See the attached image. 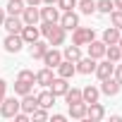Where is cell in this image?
Segmentation results:
<instances>
[{"instance_id":"20","label":"cell","mask_w":122,"mask_h":122,"mask_svg":"<svg viewBox=\"0 0 122 122\" xmlns=\"http://www.w3.org/2000/svg\"><path fill=\"white\" fill-rule=\"evenodd\" d=\"M120 41V29L117 26H108L105 31H103V43L105 46H112V43H117Z\"/></svg>"},{"instance_id":"40","label":"cell","mask_w":122,"mask_h":122,"mask_svg":"<svg viewBox=\"0 0 122 122\" xmlns=\"http://www.w3.org/2000/svg\"><path fill=\"white\" fill-rule=\"evenodd\" d=\"M41 3H43V0H26V5H36V7H38Z\"/></svg>"},{"instance_id":"22","label":"cell","mask_w":122,"mask_h":122,"mask_svg":"<svg viewBox=\"0 0 122 122\" xmlns=\"http://www.w3.org/2000/svg\"><path fill=\"white\" fill-rule=\"evenodd\" d=\"M36 98H38V105H41V108H46V110L55 105V93H53V91H41Z\"/></svg>"},{"instance_id":"8","label":"cell","mask_w":122,"mask_h":122,"mask_svg":"<svg viewBox=\"0 0 122 122\" xmlns=\"http://www.w3.org/2000/svg\"><path fill=\"white\" fill-rule=\"evenodd\" d=\"M3 46H5V50H7V53H19V50L24 48V41H22V36H19V34H10V36L5 38V43H3Z\"/></svg>"},{"instance_id":"35","label":"cell","mask_w":122,"mask_h":122,"mask_svg":"<svg viewBox=\"0 0 122 122\" xmlns=\"http://www.w3.org/2000/svg\"><path fill=\"white\" fill-rule=\"evenodd\" d=\"M31 117H34V120H38V122H43V120H48V112H46V108H41V105H38V108L31 112Z\"/></svg>"},{"instance_id":"37","label":"cell","mask_w":122,"mask_h":122,"mask_svg":"<svg viewBox=\"0 0 122 122\" xmlns=\"http://www.w3.org/2000/svg\"><path fill=\"white\" fill-rule=\"evenodd\" d=\"M5 91H7V81L0 79V103H3V98H5Z\"/></svg>"},{"instance_id":"11","label":"cell","mask_w":122,"mask_h":122,"mask_svg":"<svg viewBox=\"0 0 122 122\" xmlns=\"http://www.w3.org/2000/svg\"><path fill=\"white\" fill-rule=\"evenodd\" d=\"M3 26L7 29V34H19V31H22V26H24V22H22V17H17V15H10V17H5Z\"/></svg>"},{"instance_id":"25","label":"cell","mask_w":122,"mask_h":122,"mask_svg":"<svg viewBox=\"0 0 122 122\" xmlns=\"http://www.w3.org/2000/svg\"><path fill=\"white\" fill-rule=\"evenodd\" d=\"M36 81H38L41 86H50V81H53V70H50V67H43L41 72H36Z\"/></svg>"},{"instance_id":"16","label":"cell","mask_w":122,"mask_h":122,"mask_svg":"<svg viewBox=\"0 0 122 122\" xmlns=\"http://www.w3.org/2000/svg\"><path fill=\"white\" fill-rule=\"evenodd\" d=\"M74 72H77V65L62 57V62L57 65V77H65V79H72V77H74Z\"/></svg>"},{"instance_id":"4","label":"cell","mask_w":122,"mask_h":122,"mask_svg":"<svg viewBox=\"0 0 122 122\" xmlns=\"http://www.w3.org/2000/svg\"><path fill=\"white\" fill-rule=\"evenodd\" d=\"M15 112H19V101L17 98H3V103H0V115L3 117H15Z\"/></svg>"},{"instance_id":"3","label":"cell","mask_w":122,"mask_h":122,"mask_svg":"<svg viewBox=\"0 0 122 122\" xmlns=\"http://www.w3.org/2000/svg\"><path fill=\"white\" fill-rule=\"evenodd\" d=\"M19 36H22V41L24 43H34V41H38V36H41V29L36 26V24H24L22 26V31H19Z\"/></svg>"},{"instance_id":"7","label":"cell","mask_w":122,"mask_h":122,"mask_svg":"<svg viewBox=\"0 0 122 122\" xmlns=\"http://www.w3.org/2000/svg\"><path fill=\"white\" fill-rule=\"evenodd\" d=\"M120 81L115 79V77H108V79H103L101 81V93H105V96H117L120 93Z\"/></svg>"},{"instance_id":"17","label":"cell","mask_w":122,"mask_h":122,"mask_svg":"<svg viewBox=\"0 0 122 122\" xmlns=\"http://www.w3.org/2000/svg\"><path fill=\"white\" fill-rule=\"evenodd\" d=\"M105 55V43L103 41H91L89 43V57H93V60H98V57H103Z\"/></svg>"},{"instance_id":"12","label":"cell","mask_w":122,"mask_h":122,"mask_svg":"<svg viewBox=\"0 0 122 122\" xmlns=\"http://www.w3.org/2000/svg\"><path fill=\"white\" fill-rule=\"evenodd\" d=\"M36 108H38V98H36V96H31V93L22 96V101H19V110H22V112L31 115V112H34Z\"/></svg>"},{"instance_id":"15","label":"cell","mask_w":122,"mask_h":122,"mask_svg":"<svg viewBox=\"0 0 122 122\" xmlns=\"http://www.w3.org/2000/svg\"><path fill=\"white\" fill-rule=\"evenodd\" d=\"M19 17H22V22H24V24H36V22L41 19V12L36 10V5H26V7H24V12H22Z\"/></svg>"},{"instance_id":"41","label":"cell","mask_w":122,"mask_h":122,"mask_svg":"<svg viewBox=\"0 0 122 122\" xmlns=\"http://www.w3.org/2000/svg\"><path fill=\"white\" fill-rule=\"evenodd\" d=\"M112 5H115L117 10H122V0H112Z\"/></svg>"},{"instance_id":"36","label":"cell","mask_w":122,"mask_h":122,"mask_svg":"<svg viewBox=\"0 0 122 122\" xmlns=\"http://www.w3.org/2000/svg\"><path fill=\"white\" fill-rule=\"evenodd\" d=\"M117 81H120V86H122V65H115V74H112Z\"/></svg>"},{"instance_id":"42","label":"cell","mask_w":122,"mask_h":122,"mask_svg":"<svg viewBox=\"0 0 122 122\" xmlns=\"http://www.w3.org/2000/svg\"><path fill=\"white\" fill-rule=\"evenodd\" d=\"M43 3H46V5H55V0H43Z\"/></svg>"},{"instance_id":"27","label":"cell","mask_w":122,"mask_h":122,"mask_svg":"<svg viewBox=\"0 0 122 122\" xmlns=\"http://www.w3.org/2000/svg\"><path fill=\"white\" fill-rule=\"evenodd\" d=\"M62 57H65V60H70V62H77V60L81 57L79 46H74V43H72V46H67V48H65V53H62Z\"/></svg>"},{"instance_id":"43","label":"cell","mask_w":122,"mask_h":122,"mask_svg":"<svg viewBox=\"0 0 122 122\" xmlns=\"http://www.w3.org/2000/svg\"><path fill=\"white\" fill-rule=\"evenodd\" d=\"M117 46H120V48H122V34H120V41H117Z\"/></svg>"},{"instance_id":"33","label":"cell","mask_w":122,"mask_h":122,"mask_svg":"<svg viewBox=\"0 0 122 122\" xmlns=\"http://www.w3.org/2000/svg\"><path fill=\"white\" fill-rule=\"evenodd\" d=\"M110 22H112V26H117V29L122 31V10H115V12H110Z\"/></svg>"},{"instance_id":"28","label":"cell","mask_w":122,"mask_h":122,"mask_svg":"<svg viewBox=\"0 0 122 122\" xmlns=\"http://www.w3.org/2000/svg\"><path fill=\"white\" fill-rule=\"evenodd\" d=\"M77 7L81 15H93L96 12V0H77Z\"/></svg>"},{"instance_id":"32","label":"cell","mask_w":122,"mask_h":122,"mask_svg":"<svg viewBox=\"0 0 122 122\" xmlns=\"http://www.w3.org/2000/svg\"><path fill=\"white\" fill-rule=\"evenodd\" d=\"M55 5H57V10L70 12V10H74V7H77V0H55Z\"/></svg>"},{"instance_id":"24","label":"cell","mask_w":122,"mask_h":122,"mask_svg":"<svg viewBox=\"0 0 122 122\" xmlns=\"http://www.w3.org/2000/svg\"><path fill=\"white\" fill-rule=\"evenodd\" d=\"M70 115H72L74 120H84V117H86V103H84V101L72 103V105H70Z\"/></svg>"},{"instance_id":"21","label":"cell","mask_w":122,"mask_h":122,"mask_svg":"<svg viewBox=\"0 0 122 122\" xmlns=\"http://www.w3.org/2000/svg\"><path fill=\"white\" fill-rule=\"evenodd\" d=\"M48 48H50V46H48L46 41H34V43H31V57H34V60H41Z\"/></svg>"},{"instance_id":"10","label":"cell","mask_w":122,"mask_h":122,"mask_svg":"<svg viewBox=\"0 0 122 122\" xmlns=\"http://www.w3.org/2000/svg\"><path fill=\"white\" fill-rule=\"evenodd\" d=\"M74 65H77V72L79 74H91V72H96V65L98 62H96L93 57H79Z\"/></svg>"},{"instance_id":"23","label":"cell","mask_w":122,"mask_h":122,"mask_svg":"<svg viewBox=\"0 0 122 122\" xmlns=\"http://www.w3.org/2000/svg\"><path fill=\"white\" fill-rule=\"evenodd\" d=\"M105 57L110 60V62H120V60H122V48H120L117 43L105 46Z\"/></svg>"},{"instance_id":"19","label":"cell","mask_w":122,"mask_h":122,"mask_svg":"<svg viewBox=\"0 0 122 122\" xmlns=\"http://www.w3.org/2000/svg\"><path fill=\"white\" fill-rule=\"evenodd\" d=\"M38 12H41V19H43V22H60L57 5H48V7H43V10H38Z\"/></svg>"},{"instance_id":"1","label":"cell","mask_w":122,"mask_h":122,"mask_svg":"<svg viewBox=\"0 0 122 122\" xmlns=\"http://www.w3.org/2000/svg\"><path fill=\"white\" fill-rule=\"evenodd\" d=\"M38 29H41V34L48 38V46H62V43H65V34H67V31L60 26L57 22H43Z\"/></svg>"},{"instance_id":"39","label":"cell","mask_w":122,"mask_h":122,"mask_svg":"<svg viewBox=\"0 0 122 122\" xmlns=\"http://www.w3.org/2000/svg\"><path fill=\"white\" fill-rule=\"evenodd\" d=\"M5 17H7V15H5V10L0 7V26H3V22H5Z\"/></svg>"},{"instance_id":"5","label":"cell","mask_w":122,"mask_h":122,"mask_svg":"<svg viewBox=\"0 0 122 122\" xmlns=\"http://www.w3.org/2000/svg\"><path fill=\"white\" fill-rule=\"evenodd\" d=\"M60 26H62L65 31H74V29L79 26V17L74 15V10L62 12V17H60Z\"/></svg>"},{"instance_id":"9","label":"cell","mask_w":122,"mask_h":122,"mask_svg":"<svg viewBox=\"0 0 122 122\" xmlns=\"http://www.w3.org/2000/svg\"><path fill=\"white\" fill-rule=\"evenodd\" d=\"M86 117L91 120V122H98V120H103L105 117V108L96 101V103H89L86 105Z\"/></svg>"},{"instance_id":"14","label":"cell","mask_w":122,"mask_h":122,"mask_svg":"<svg viewBox=\"0 0 122 122\" xmlns=\"http://www.w3.org/2000/svg\"><path fill=\"white\" fill-rule=\"evenodd\" d=\"M115 74V62H110V60H105V62H101V65H96V77L103 81V79H108V77H112Z\"/></svg>"},{"instance_id":"26","label":"cell","mask_w":122,"mask_h":122,"mask_svg":"<svg viewBox=\"0 0 122 122\" xmlns=\"http://www.w3.org/2000/svg\"><path fill=\"white\" fill-rule=\"evenodd\" d=\"M5 7H7V15H17V17H19V15L24 12L26 3H24V0H10V3H7Z\"/></svg>"},{"instance_id":"13","label":"cell","mask_w":122,"mask_h":122,"mask_svg":"<svg viewBox=\"0 0 122 122\" xmlns=\"http://www.w3.org/2000/svg\"><path fill=\"white\" fill-rule=\"evenodd\" d=\"M67 89H70V84H67L65 77H53V81H50V91L55 93V98H57V96H65Z\"/></svg>"},{"instance_id":"34","label":"cell","mask_w":122,"mask_h":122,"mask_svg":"<svg viewBox=\"0 0 122 122\" xmlns=\"http://www.w3.org/2000/svg\"><path fill=\"white\" fill-rule=\"evenodd\" d=\"M17 79H22V81H31V84H34V81H36V74H34L31 70H22V72L17 74Z\"/></svg>"},{"instance_id":"30","label":"cell","mask_w":122,"mask_h":122,"mask_svg":"<svg viewBox=\"0 0 122 122\" xmlns=\"http://www.w3.org/2000/svg\"><path fill=\"white\" fill-rule=\"evenodd\" d=\"M65 101H67V105H72V103H79V101H81V89H67V93H65Z\"/></svg>"},{"instance_id":"6","label":"cell","mask_w":122,"mask_h":122,"mask_svg":"<svg viewBox=\"0 0 122 122\" xmlns=\"http://www.w3.org/2000/svg\"><path fill=\"white\" fill-rule=\"evenodd\" d=\"M41 60H43V65H46V67H50V70H53V67H57L60 62H62V53L55 50V48H48V50H46V55H43Z\"/></svg>"},{"instance_id":"2","label":"cell","mask_w":122,"mask_h":122,"mask_svg":"<svg viewBox=\"0 0 122 122\" xmlns=\"http://www.w3.org/2000/svg\"><path fill=\"white\" fill-rule=\"evenodd\" d=\"M93 38H96L93 29H84V26H77L74 34H72V43L74 46H89Z\"/></svg>"},{"instance_id":"31","label":"cell","mask_w":122,"mask_h":122,"mask_svg":"<svg viewBox=\"0 0 122 122\" xmlns=\"http://www.w3.org/2000/svg\"><path fill=\"white\" fill-rule=\"evenodd\" d=\"M112 0H98V3H96V12H103V15H110L112 12Z\"/></svg>"},{"instance_id":"29","label":"cell","mask_w":122,"mask_h":122,"mask_svg":"<svg viewBox=\"0 0 122 122\" xmlns=\"http://www.w3.org/2000/svg\"><path fill=\"white\" fill-rule=\"evenodd\" d=\"M31 81H22V79H17L15 81V93L17 96H26V93H31Z\"/></svg>"},{"instance_id":"38","label":"cell","mask_w":122,"mask_h":122,"mask_svg":"<svg viewBox=\"0 0 122 122\" xmlns=\"http://www.w3.org/2000/svg\"><path fill=\"white\" fill-rule=\"evenodd\" d=\"M53 122H65V115H53Z\"/></svg>"},{"instance_id":"18","label":"cell","mask_w":122,"mask_h":122,"mask_svg":"<svg viewBox=\"0 0 122 122\" xmlns=\"http://www.w3.org/2000/svg\"><path fill=\"white\" fill-rule=\"evenodd\" d=\"M98 96H101V89H96V86H86V89H81V101L89 105V103H96L98 101Z\"/></svg>"}]
</instances>
